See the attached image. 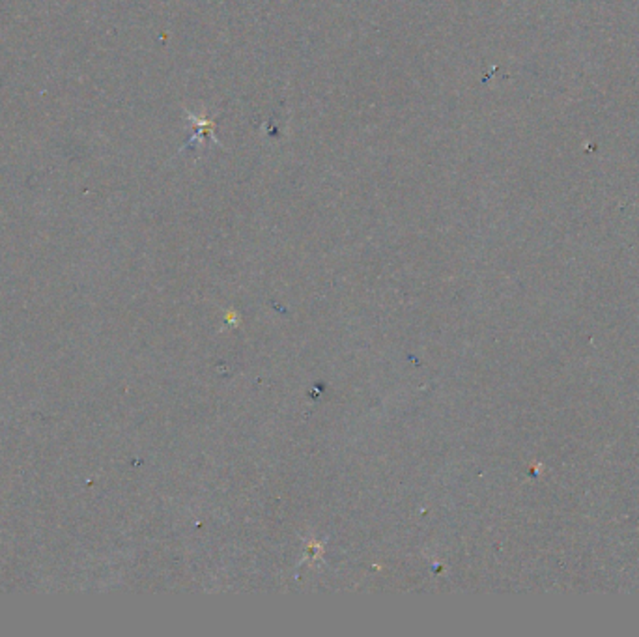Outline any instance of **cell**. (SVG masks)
Wrapping results in <instances>:
<instances>
[{
  "label": "cell",
  "instance_id": "cell-1",
  "mask_svg": "<svg viewBox=\"0 0 639 637\" xmlns=\"http://www.w3.org/2000/svg\"><path fill=\"white\" fill-rule=\"evenodd\" d=\"M187 116H189V120L195 124L197 129H195V135H193L191 139L183 144V148L191 146V144H195V142H202L204 135H209V139H212L215 144H219V141L215 139V120L208 118L206 115H193V112H187Z\"/></svg>",
  "mask_w": 639,
  "mask_h": 637
}]
</instances>
